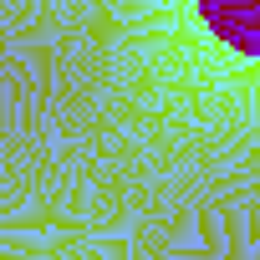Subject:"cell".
I'll return each mask as SVG.
<instances>
[{
  "mask_svg": "<svg viewBox=\"0 0 260 260\" xmlns=\"http://www.w3.org/2000/svg\"><path fill=\"white\" fill-rule=\"evenodd\" d=\"M219 21L235 41L260 46V0H230V6H219Z\"/></svg>",
  "mask_w": 260,
  "mask_h": 260,
  "instance_id": "6da1fadb",
  "label": "cell"
}]
</instances>
